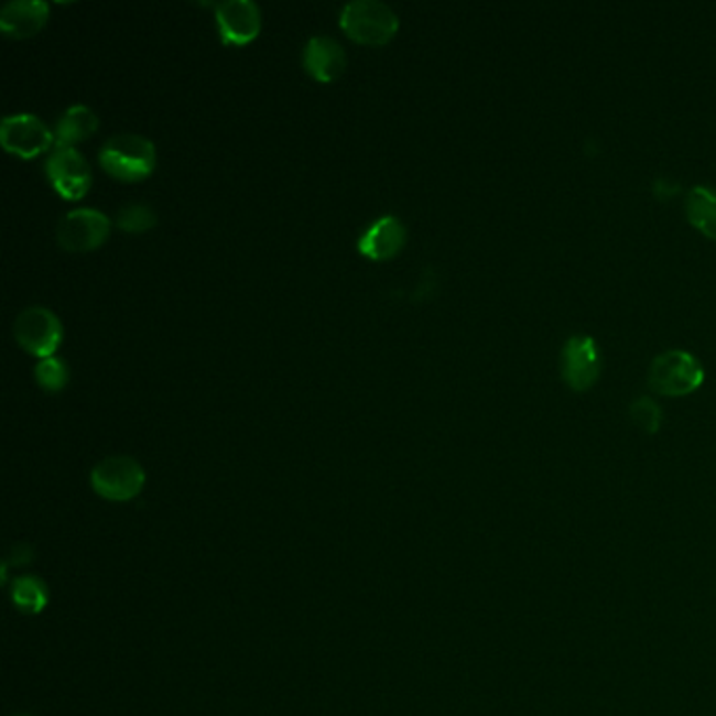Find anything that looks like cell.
<instances>
[{
    "label": "cell",
    "instance_id": "1",
    "mask_svg": "<svg viewBox=\"0 0 716 716\" xmlns=\"http://www.w3.org/2000/svg\"><path fill=\"white\" fill-rule=\"evenodd\" d=\"M99 162L116 180H145L156 166V145L143 134H113L101 145Z\"/></svg>",
    "mask_w": 716,
    "mask_h": 716
},
{
    "label": "cell",
    "instance_id": "2",
    "mask_svg": "<svg viewBox=\"0 0 716 716\" xmlns=\"http://www.w3.org/2000/svg\"><path fill=\"white\" fill-rule=\"evenodd\" d=\"M340 28L361 45H387L400 30V18L381 0H354L340 11Z\"/></svg>",
    "mask_w": 716,
    "mask_h": 716
},
{
    "label": "cell",
    "instance_id": "3",
    "mask_svg": "<svg viewBox=\"0 0 716 716\" xmlns=\"http://www.w3.org/2000/svg\"><path fill=\"white\" fill-rule=\"evenodd\" d=\"M648 382L660 395L683 398L702 387L704 366L690 351L671 349L651 361Z\"/></svg>",
    "mask_w": 716,
    "mask_h": 716
},
{
    "label": "cell",
    "instance_id": "4",
    "mask_svg": "<svg viewBox=\"0 0 716 716\" xmlns=\"http://www.w3.org/2000/svg\"><path fill=\"white\" fill-rule=\"evenodd\" d=\"M93 490L106 500L127 502L143 490L145 470L131 456H110L90 473Z\"/></svg>",
    "mask_w": 716,
    "mask_h": 716
},
{
    "label": "cell",
    "instance_id": "5",
    "mask_svg": "<svg viewBox=\"0 0 716 716\" xmlns=\"http://www.w3.org/2000/svg\"><path fill=\"white\" fill-rule=\"evenodd\" d=\"M13 335L20 343V347L36 358H51L64 336V326L59 317L53 314L48 307L32 305L25 307L22 314L15 317Z\"/></svg>",
    "mask_w": 716,
    "mask_h": 716
},
{
    "label": "cell",
    "instance_id": "6",
    "mask_svg": "<svg viewBox=\"0 0 716 716\" xmlns=\"http://www.w3.org/2000/svg\"><path fill=\"white\" fill-rule=\"evenodd\" d=\"M110 219L97 208H74L57 224V242L67 252H89L110 238Z\"/></svg>",
    "mask_w": 716,
    "mask_h": 716
},
{
    "label": "cell",
    "instance_id": "7",
    "mask_svg": "<svg viewBox=\"0 0 716 716\" xmlns=\"http://www.w3.org/2000/svg\"><path fill=\"white\" fill-rule=\"evenodd\" d=\"M46 180L67 200H80L89 194L93 173L89 162L76 148L57 145L46 158Z\"/></svg>",
    "mask_w": 716,
    "mask_h": 716
},
{
    "label": "cell",
    "instance_id": "8",
    "mask_svg": "<svg viewBox=\"0 0 716 716\" xmlns=\"http://www.w3.org/2000/svg\"><path fill=\"white\" fill-rule=\"evenodd\" d=\"M53 141L55 133L34 113H11L0 122V143L13 156H39Z\"/></svg>",
    "mask_w": 716,
    "mask_h": 716
},
{
    "label": "cell",
    "instance_id": "9",
    "mask_svg": "<svg viewBox=\"0 0 716 716\" xmlns=\"http://www.w3.org/2000/svg\"><path fill=\"white\" fill-rule=\"evenodd\" d=\"M561 375L569 389L583 393L588 391L601 375V351L595 338L574 335L567 338L561 351Z\"/></svg>",
    "mask_w": 716,
    "mask_h": 716
},
{
    "label": "cell",
    "instance_id": "10",
    "mask_svg": "<svg viewBox=\"0 0 716 716\" xmlns=\"http://www.w3.org/2000/svg\"><path fill=\"white\" fill-rule=\"evenodd\" d=\"M215 20L225 45H248L261 32V9L252 0L219 2Z\"/></svg>",
    "mask_w": 716,
    "mask_h": 716
},
{
    "label": "cell",
    "instance_id": "11",
    "mask_svg": "<svg viewBox=\"0 0 716 716\" xmlns=\"http://www.w3.org/2000/svg\"><path fill=\"white\" fill-rule=\"evenodd\" d=\"M405 245V227L395 215H382L358 240V250L372 261L393 259Z\"/></svg>",
    "mask_w": 716,
    "mask_h": 716
},
{
    "label": "cell",
    "instance_id": "12",
    "mask_svg": "<svg viewBox=\"0 0 716 716\" xmlns=\"http://www.w3.org/2000/svg\"><path fill=\"white\" fill-rule=\"evenodd\" d=\"M303 64L317 83H333L347 67V53L333 36H314L305 45Z\"/></svg>",
    "mask_w": 716,
    "mask_h": 716
},
{
    "label": "cell",
    "instance_id": "13",
    "mask_svg": "<svg viewBox=\"0 0 716 716\" xmlns=\"http://www.w3.org/2000/svg\"><path fill=\"white\" fill-rule=\"evenodd\" d=\"M48 4L45 0H11L0 9V30L11 39H30L45 28Z\"/></svg>",
    "mask_w": 716,
    "mask_h": 716
},
{
    "label": "cell",
    "instance_id": "14",
    "mask_svg": "<svg viewBox=\"0 0 716 716\" xmlns=\"http://www.w3.org/2000/svg\"><path fill=\"white\" fill-rule=\"evenodd\" d=\"M99 129V118L87 106L76 104L69 106L66 112L59 116L57 127H55V139L57 145H72L78 141L89 139L90 134L97 133Z\"/></svg>",
    "mask_w": 716,
    "mask_h": 716
},
{
    "label": "cell",
    "instance_id": "15",
    "mask_svg": "<svg viewBox=\"0 0 716 716\" xmlns=\"http://www.w3.org/2000/svg\"><path fill=\"white\" fill-rule=\"evenodd\" d=\"M685 215L697 231L716 240V189L706 185L694 187L685 198Z\"/></svg>",
    "mask_w": 716,
    "mask_h": 716
},
{
    "label": "cell",
    "instance_id": "16",
    "mask_svg": "<svg viewBox=\"0 0 716 716\" xmlns=\"http://www.w3.org/2000/svg\"><path fill=\"white\" fill-rule=\"evenodd\" d=\"M156 224V210L143 202H129L116 213V225L129 234H143Z\"/></svg>",
    "mask_w": 716,
    "mask_h": 716
},
{
    "label": "cell",
    "instance_id": "17",
    "mask_svg": "<svg viewBox=\"0 0 716 716\" xmlns=\"http://www.w3.org/2000/svg\"><path fill=\"white\" fill-rule=\"evenodd\" d=\"M11 595H13V604L25 614H39L41 609H45L48 601L46 586L39 578H18L13 583Z\"/></svg>",
    "mask_w": 716,
    "mask_h": 716
},
{
    "label": "cell",
    "instance_id": "18",
    "mask_svg": "<svg viewBox=\"0 0 716 716\" xmlns=\"http://www.w3.org/2000/svg\"><path fill=\"white\" fill-rule=\"evenodd\" d=\"M34 377L46 393H59L69 381V370L64 359L51 356L39 361V366L34 368Z\"/></svg>",
    "mask_w": 716,
    "mask_h": 716
},
{
    "label": "cell",
    "instance_id": "19",
    "mask_svg": "<svg viewBox=\"0 0 716 716\" xmlns=\"http://www.w3.org/2000/svg\"><path fill=\"white\" fill-rule=\"evenodd\" d=\"M630 419L641 431L653 435L662 426V408L646 395L637 398L634 402L630 403Z\"/></svg>",
    "mask_w": 716,
    "mask_h": 716
},
{
    "label": "cell",
    "instance_id": "20",
    "mask_svg": "<svg viewBox=\"0 0 716 716\" xmlns=\"http://www.w3.org/2000/svg\"><path fill=\"white\" fill-rule=\"evenodd\" d=\"M679 192H681V185L669 180L655 181V185H653V194L660 200H671L672 196H676Z\"/></svg>",
    "mask_w": 716,
    "mask_h": 716
}]
</instances>
